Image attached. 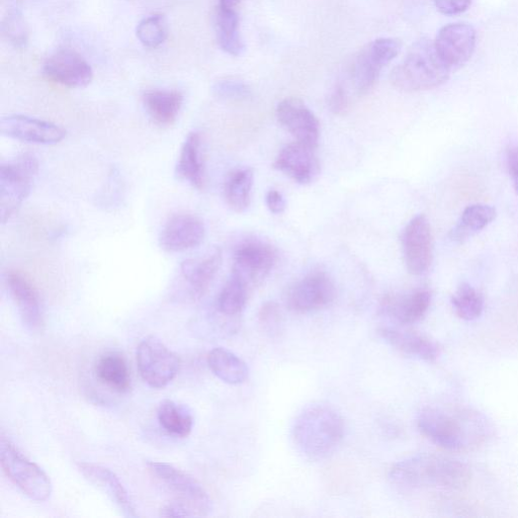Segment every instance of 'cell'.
Returning <instances> with one entry per match:
<instances>
[{
  "label": "cell",
  "mask_w": 518,
  "mask_h": 518,
  "mask_svg": "<svg viewBox=\"0 0 518 518\" xmlns=\"http://www.w3.org/2000/svg\"><path fill=\"white\" fill-rule=\"evenodd\" d=\"M4 38L15 48L24 49L29 42V28L23 12L18 7L8 10L2 25Z\"/></svg>",
  "instance_id": "34"
},
{
  "label": "cell",
  "mask_w": 518,
  "mask_h": 518,
  "mask_svg": "<svg viewBox=\"0 0 518 518\" xmlns=\"http://www.w3.org/2000/svg\"><path fill=\"white\" fill-rule=\"evenodd\" d=\"M277 118L297 142L317 148L320 137L319 121L303 101L297 98L283 100L278 105Z\"/></svg>",
  "instance_id": "17"
},
{
  "label": "cell",
  "mask_w": 518,
  "mask_h": 518,
  "mask_svg": "<svg viewBox=\"0 0 518 518\" xmlns=\"http://www.w3.org/2000/svg\"><path fill=\"white\" fill-rule=\"evenodd\" d=\"M96 375L101 383L115 392L124 394L131 390L130 370L120 354L109 353L101 357L96 365Z\"/></svg>",
  "instance_id": "26"
},
{
  "label": "cell",
  "mask_w": 518,
  "mask_h": 518,
  "mask_svg": "<svg viewBox=\"0 0 518 518\" xmlns=\"http://www.w3.org/2000/svg\"><path fill=\"white\" fill-rule=\"evenodd\" d=\"M350 91L341 80H338L329 97L330 111L335 115H344L350 109Z\"/></svg>",
  "instance_id": "37"
},
{
  "label": "cell",
  "mask_w": 518,
  "mask_h": 518,
  "mask_svg": "<svg viewBox=\"0 0 518 518\" xmlns=\"http://www.w3.org/2000/svg\"><path fill=\"white\" fill-rule=\"evenodd\" d=\"M275 167L300 185L313 183L320 172L315 149L297 141L282 149L275 161Z\"/></svg>",
  "instance_id": "18"
},
{
  "label": "cell",
  "mask_w": 518,
  "mask_h": 518,
  "mask_svg": "<svg viewBox=\"0 0 518 518\" xmlns=\"http://www.w3.org/2000/svg\"><path fill=\"white\" fill-rule=\"evenodd\" d=\"M402 43L393 38H381L362 48L345 67L340 79L359 97L368 95L378 81L381 71L399 54Z\"/></svg>",
  "instance_id": "5"
},
{
  "label": "cell",
  "mask_w": 518,
  "mask_h": 518,
  "mask_svg": "<svg viewBox=\"0 0 518 518\" xmlns=\"http://www.w3.org/2000/svg\"><path fill=\"white\" fill-rule=\"evenodd\" d=\"M136 359L142 379L154 389H162L174 381L181 368L179 357L154 336L140 342Z\"/></svg>",
  "instance_id": "8"
},
{
  "label": "cell",
  "mask_w": 518,
  "mask_h": 518,
  "mask_svg": "<svg viewBox=\"0 0 518 518\" xmlns=\"http://www.w3.org/2000/svg\"><path fill=\"white\" fill-rule=\"evenodd\" d=\"M250 287L239 276L231 274L218 297V309L226 316H235L245 308Z\"/></svg>",
  "instance_id": "32"
},
{
  "label": "cell",
  "mask_w": 518,
  "mask_h": 518,
  "mask_svg": "<svg viewBox=\"0 0 518 518\" xmlns=\"http://www.w3.org/2000/svg\"><path fill=\"white\" fill-rule=\"evenodd\" d=\"M148 469L170 492L176 494L178 501L189 506L196 516H206L212 511V500L207 491L188 473L160 462H149Z\"/></svg>",
  "instance_id": "9"
},
{
  "label": "cell",
  "mask_w": 518,
  "mask_h": 518,
  "mask_svg": "<svg viewBox=\"0 0 518 518\" xmlns=\"http://www.w3.org/2000/svg\"><path fill=\"white\" fill-rule=\"evenodd\" d=\"M0 132L12 139L38 145H56L67 134L66 130L54 123L24 115L3 117Z\"/></svg>",
  "instance_id": "14"
},
{
  "label": "cell",
  "mask_w": 518,
  "mask_h": 518,
  "mask_svg": "<svg viewBox=\"0 0 518 518\" xmlns=\"http://www.w3.org/2000/svg\"><path fill=\"white\" fill-rule=\"evenodd\" d=\"M497 217L494 207L485 204L468 206L462 213L457 227L452 232L454 240H462L474 232H479L489 226Z\"/></svg>",
  "instance_id": "31"
},
{
  "label": "cell",
  "mask_w": 518,
  "mask_h": 518,
  "mask_svg": "<svg viewBox=\"0 0 518 518\" xmlns=\"http://www.w3.org/2000/svg\"><path fill=\"white\" fill-rule=\"evenodd\" d=\"M0 463L8 478L28 498L36 502L50 498L52 483L48 475L5 436L0 439Z\"/></svg>",
  "instance_id": "7"
},
{
  "label": "cell",
  "mask_w": 518,
  "mask_h": 518,
  "mask_svg": "<svg viewBox=\"0 0 518 518\" xmlns=\"http://www.w3.org/2000/svg\"><path fill=\"white\" fill-rule=\"evenodd\" d=\"M136 36L140 43L150 49L161 46L167 38V23L162 15H152L137 26Z\"/></svg>",
  "instance_id": "35"
},
{
  "label": "cell",
  "mask_w": 518,
  "mask_h": 518,
  "mask_svg": "<svg viewBox=\"0 0 518 518\" xmlns=\"http://www.w3.org/2000/svg\"><path fill=\"white\" fill-rule=\"evenodd\" d=\"M506 161L514 191L518 196V145H509L507 147Z\"/></svg>",
  "instance_id": "40"
},
{
  "label": "cell",
  "mask_w": 518,
  "mask_h": 518,
  "mask_svg": "<svg viewBox=\"0 0 518 518\" xmlns=\"http://www.w3.org/2000/svg\"><path fill=\"white\" fill-rule=\"evenodd\" d=\"M389 478L403 491L457 490L470 479L469 467L461 461L434 454H420L396 463Z\"/></svg>",
  "instance_id": "2"
},
{
  "label": "cell",
  "mask_w": 518,
  "mask_h": 518,
  "mask_svg": "<svg viewBox=\"0 0 518 518\" xmlns=\"http://www.w3.org/2000/svg\"><path fill=\"white\" fill-rule=\"evenodd\" d=\"M405 264L410 274H426L434 262V236L424 215L415 216L405 227L402 236Z\"/></svg>",
  "instance_id": "10"
},
{
  "label": "cell",
  "mask_w": 518,
  "mask_h": 518,
  "mask_svg": "<svg viewBox=\"0 0 518 518\" xmlns=\"http://www.w3.org/2000/svg\"><path fill=\"white\" fill-rule=\"evenodd\" d=\"M253 171L250 168L235 169L228 175L224 195L228 206L236 213L245 212L251 202Z\"/></svg>",
  "instance_id": "30"
},
{
  "label": "cell",
  "mask_w": 518,
  "mask_h": 518,
  "mask_svg": "<svg viewBox=\"0 0 518 518\" xmlns=\"http://www.w3.org/2000/svg\"><path fill=\"white\" fill-rule=\"evenodd\" d=\"M477 43L475 29L466 23H455L445 26L435 41L436 49L451 69L464 66L474 54Z\"/></svg>",
  "instance_id": "15"
},
{
  "label": "cell",
  "mask_w": 518,
  "mask_h": 518,
  "mask_svg": "<svg viewBox=\"0 0 518 518\" xmlns=\"http://www.w3.org/2000/svg\"><path fill=\"white\" fill-rule=\"evenodd\" d=\"M208 365L218 379L229 385H240L249 375L246 363L224 348H216L209 353Z\"/></svg>",
  "instance_id": "27"
},
{
  "label": "cell",
  "mask_w": 518,
  "mask_h": 518,
  "mask_svg": "<svg viewBox=\"0 0 518 518\" xmlns=\"http://www.w3.org/2000/svg\"><path fill=\"white\" fill-rule=\"evenodd\" d=\"M44 75L69 89H82L94 77L88 61L74 50L62 48L54 51L43 64Z\"/></svg>",
  "instance_id": "12"
},
{
  "label": "cell",
  "mask_w": 518,
  "mask_h": 518,
  "mask_svg": "<svg viewBox=\"0 0 518 518\" xmlns=\"http://www.w3.org/2000/svg\"><path fill=\"white\" fill-rule=\"evenodd\" d=\"M335 294V286L326 274L313 273L290 289L287 303L296 313H310L330 305Z\"/></svg>",
  "instance_id": "13"
},
{
  "label": "cell",
  "mask_w": 518,
  "mask_h": 518,
  "mask_svg": "<svg viewBox=\"0 0 518 518\" xmlns=\"http://www.w3.org/2000/svg\"><path fill=\"white\" fill-rule=\"evenodd\" d=\"M420 433L439 447L463 452L491 439L493 426L481 412L464 406H428L417 417Z\"/></svg>",
  "instance_id": "1"
},
{
  "label": "cell",
  "mask_w": 518,
  "mask_h": 518,
  "mask_svg": "<svg viewBox=\"0 0 518 518\" xmlns=\"http://www.w3.org/2000/svg\"><path fill=\"white\" fill-rule=\"evenodd\" d=\"M472 0H435L440 13L446 16H457L465 13L471 7Z\"/></svg>",
  "instance_id": "39"
},
{
  "label": "cell",
  "mask_w": 518,
  "mask_h": 518,
  "mask_svg": "<svg viewBox=\"0 0 518 518\" xmlns=\"http://www.w3.org/2000/svg\"><path fill=\"white\" fill-rule=\"evenodd\" d=\"M451 69L440 57L435 42L423 38L415 42L390 79L396 89L405 93L434 90L446 83Z\"/></svg>",
  "instance_id": "4"
},
{
  "label": "cell",
  "mask_w": 518,
  "mask_h": 518,
  "mask_svg": "<svg viewBox=\"0 0 518 518\" xmlns=\"http://www.w3.org/2000/svg\"><path fill=\"white\" fill-rule=\"evenodd\" d=\"M240 0H219V6L223 9L237 10Z\"/></svg>",
  "instance_id": "43"
},
{
  "label": "cell",
  "mask_w": 518,
  "mask_h": 518,
  "mask_svg": "<svg viewBox=\"0 0 518 518\" xmlns=\"http://www.w3.org/2000/svg\"><path fill=\"white\" fill-rule=\"evenodd\" d=\"M277 258V251L272 245L249 240L236 248L232 273L252 287L261 284L270 275Z\"/></svg>",
  "instance_id": "11"
},
{
  "label": "cell",
  "mask_w": 518,
  "mask_h": 518,
  "mask_svg": "<svg viewBox=\"0 0 518 518\" xmlns=\"http://www.w3.org/2000/svg\"><path fill=\"white\" fill-rule=\"evenodd\" d=\"M266 201H267V206H268L269 210L273 214L280 215L285 212L286 201L280 192H278L276 190H271L267 194Z\"/></svg>",
  "instance_id": "42"
},
{
  "label": "cell",
  "mask_w": 518,
  "mask_h": 518,
  "mask_svg": "<svg viewBox=\"0 0 518 518\" xmlns=\"http://www.w3.org/2000/svg\"><path fill=\"white\" fill-rule=\"evenodd\" d=\"M157 417L161 427L172 437L185 439L192 433L194 418L184 405L164 400L158 407Z\"/></svg>",
  "instance_id": "29"
},
{
  "label": "cell",
  "mask_w": 518,
  "mask_h": 518,
  "mask_svg": "<svg viewBox=\"0 0 518 518\" xmlns=\"http://www.w3.org/2000/svg\"><path fill=\"white\" fill-rule=\"evenodd\" d=\"M345 425L340 413L326 403H312L296 417L292 440L297 451L310 461L332 455L344 438Z\"/></svg>",
  "instance_id": "3"
},
{
  "label": "cell",
  "mask_w": 518,
  "mask_h": 518,
  "mask_svg": "<svg viewBox=\"0 0 518 518\" xmlns=\"http://www.w3.org/2000/svg\"><path fill=\"white\" fill-rule=\"evenodd\" d=\"M456 314L465 321H475L485 308L483 295L468 283L461 284L452 297Z\"/></svg>",
  "instance_id": "33"
},
{
  "label": "cell",
  "mask_w": 518,
  "mask_h": 518,
  "mask_svg": "<svg viewBox=\"0 0 518 518\" xmlns=\"http://www.w3.org/2000/svg\"><path fill=\"white\" fill-rule=\"evenodd\" d=\"M160 516L162 517H190L196 516L194 511L186 504L176 500L164 505L160 509Z\"/></svg>",
  "instance_id": "41"
},
{
  "label": "cell",
  "mask_w": 518,
  "mask_h": 518,
  "mask_svg": "<svg viewBox=\"0 0 518 518\" xmlns=\"http://www.w3.org/2000/svg\"><path fill=\"white\" fill-rule=\"evenodd\" d=\"M259 322L270 333L277 332L281 324V311L274 302L266 303L258 314Z\"/></svg>",
  "instance_id": "38"
},
{
  "label": "cell",
  "mask_w": 518,
  "mask_h": 518,
  "mask_svg": "<svg viewBox=\"0 0 518 518\" xmlns=\"http://www.w3.org/2000/svg\"><path fill=\"white\" fill-rule=\"evenodd\" d=\"M177 175L194 188H205V165L200 133L192 132L183 144L178 165Z\"/></svg>",
  "instance_id": "25"
},
{
  "label": "cell",
  "mask_w": 518,
  "mask_h": 518,
  "mask_svg": "<svg viewBox=\"0 0 518 518\" xmlns=\"http://www.w3.org/2000/svg\"><path fill=\"white\" fill-rule=\"evenodd\" d=\"M379 333L391 347L406 356L433 363L441 355L439 344L422 334L391 327L381 328Z\"/></svg>",
  "instance_id": "21"
},
{
  "label": "cell",
  "mask_w": 518,
  "mask_h": 518,
  "mask_svg": "<svg viewBox=\"0 0 518 518\" xmlns=\"http://www.w3.org/2000/svg\"><path fill=\"white\" fill-rule=\"evenodd\" d=\"M6 283L25 326L30 331H40L44 325V314L36 287L18 271L8 272Z\"/></svg>",
  "instance_id": "19"
},
{
  "label": "cell",
  "mask_w": 518,
  "mask_h": 518,
  "mask_svg": "<svg viewBox=\"0 0 518 518\" xmlns=\"http://www.w3.org/2000/svg\"><path fill=\"white\" fill-rule=\"evenodd\" d=\"M39 172V161L30 153L0 167V215L6 224L30 196Z\"/></svg>",
  "instance_id": "6"
},
{
  "label": "cell",
  "mask_w": 518,
  "mask_h": 518,
  "mask_svg": "<svg viewBox=\"0 0 518 518\" xmlns=\"http://www.w3.org/2000/svg\"><path fill=\"white\" fill-rule=\"evenodd\" d=\"M184 105L182 93L174 90H151L143 95L148 116L160 126L175 124Z\"/></svg>",
  "instance_id": "24"
},
{
  "label": "cell",
  "mask_w": 518,
  "mask_h": 518,
  "mask_svg": "<svg viewBox=\"0 0 518 518\" xmlns=\"http://www.w3.org/2000/svg\"><path fill=\"white\" fill-rule=\"evenodd\" d=\"M79 472L111 498L125 517H137L135 506L119 477L110 469L94 463L77 464Z\"/></svg>",
  "instance_id": "22"
},
{
  "label": "cell",
  "mask_w": 518,
  "mask_h": 518,
  "mask_svg": "<svg viewBox=\"0 0 518 518\" xmlns=\"http://www.w3.org/2000/svg\"><path fill=\"white\" fill-rule=\"evenodd\" d=\"M215 30L221 49L231 56H241L245 51V44L239 30V16L237 10L218 7L215 16Z\"/></svg>",
  "instance_id": "28"
},
{
  "label": "cell",
  "mask_w": 518,
  "mask_h": 518,
  "mask_svg": "<svg viewBox=\"0 0 518 518\" xmlns=\"http://www.w3.org/2000/svg\"><path fill=\"white\" fill-rule=\"evenodd\" d=\"M222 264V253L215 249L204 257L187 259L181 266V277L194 298L203 297L209 290Z\"/></svg>",
  "instance_id": "23"
},
{
  "label": "cell",
  "mask_w": 518,
  "mask_h": 518,
  "mask_svg": "<svg viewBox=\"0 0 518 518\" xmlns=\"http://www.w3.org/2000/svg\"><path fill=\"white\" fill-rule=\"evenodd\" d=\"M214 96L225 101H242L250 96L248 85L239 79L225 78L213 84Z\"/></svg>",
  "instance_id": "36"
},
{
  "label": "cell",
  "mask_w": 518,
  "mask_h": 518,
  "mask_svg": "<svg viewBox=\"0 0 518 518\" xmlns=\"http://www.w3.org/2000/svg\"><path fill=\"white\" fill-rule=\"evenodd\" d=\"M431 293L419 289L407 294H391L381 303L382 313L399 324L409 325L420 321L429 310Z\"/></svg>",
  "instance_id": "20"
},
{
  "label": "cell",
  "mask_w": 518,
  "mask_h": 518,
  "mask_svg": "<svg viewBox=\"0 0 518 518\" xmlns=\"http://www.w3.org/2000/svg\"><path fill=\"white\" fill-rule=\"evenodd\" d=\"M206 226L197 215L179 213L164 224L159 243L167 252H183L199 246L205 238Z\"/></svg>",
  "instance_id": "16"
}]
</instances>
